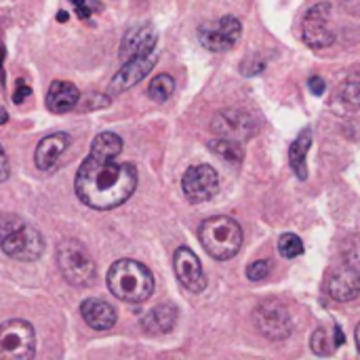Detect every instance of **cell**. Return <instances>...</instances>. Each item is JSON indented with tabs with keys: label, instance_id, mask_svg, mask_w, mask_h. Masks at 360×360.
<instances>
[{
	"label": "cell",
	"instance_id": "obj_1",
	"mask_svg": "<svg viewBox=\"0 0 360 360\" xmlns=\"http://www.w3.org/2000/svg\"><path fill=\"white\" fill-rule=\"evenodd\" d=\"M78 198L97 211H110L127 202L137 188V169L129 162L101 160L89 154L74 181Z\"/></svg>",
	"mask_w": 360,
	"mask_h": 360
},
{
	"label": "cell",
	"instance_id": "obj_2",
	"mask_svg": "<svg viewBox=\"0 0 360 360\" xmlns=\"http://www.w3.org/2000/svg\"><path fill=\"white\" fill-rule=\"evenodd\" d=\"M108 289L120 302L141 304L154 291V276L135 259H118L108 272Z\"/></svg>",
	"mask_w": 360,
	"mask_h": 360
},
{
	"label": "cell",
	"instance_id": "obj_3",
	"mask_svg": "<svg viewBox=\"0 0 360 360\" xmlns=\"http://www.w3.org/2000/svg\"><path fill=\"white\" fill-rule=\"evenodd\" d=\"M0 249L19 262H36L44 251L42 234L17 215H0Z\"/></svg>",
	"mask_w": 360,
	"mask_h": 360
},
{
	"label": "cell",
	"instance_id": "obj_4",
	"mask_svg": "<svg viewBox=\"0 0 360 360\" xmlns=\"http://www.w3.org/2000/svg\"><path fill=\"white\" fill-rule=\"evenodd\" d=\"M198 238H200V245L205 247V251L217 262L232 259L243 247L240 226L232 217H226V215L211 217V219L202 221Z\"/></svg>",
	"mask_w": 360,
	"mask_h": 360
},
{
	"label": "cell",
	"instance_id": "obj_5",
	"mask_svg": "<svg viewBox=\"0 0 360 360\" xmlns=\"http://www.w3.org/2000/svg\"><path fill=\"white\" fill-rule=\"evenodd\" d=\"M57 266L72 287H91L95 283V262L89 249L76 238H65L57 245Z\"/></svg>",
	"mask_w": 360,
	"mask_h": 360
},
{
	"label": "cell",
	"instance_id": "obj_6",
	"mask_svg": "<svg viewBox=\"0 0 360 360\" xmlns=\"http://www.w3.org/2000/svg\"><path fill=\"white\" fill-rule=\"evenodd\" d=\"M36 354V333L25 321H6L0 325V359L30 360Z\"/></svg>",
	"mask_w": 360,
	"mask_h": 360
},
{
	"label": "cell",
	"instance_id": "obj_7",
	"mask_svg": "<svg viewBox=\"0 0 360 360\" xmlns=\"http://www.w3.org/2000/svg\"><path fill=\"white\" fill-rule=\"evenodd\" d=\"M255 327L262 335H266L272 342L287 340L293 331V321L289 316V310L278 300H266L262 302L253 312Z\"/></svg>",
	"mask_w": 360,
	"mask_h": 360
},
{
	"label": "cell",
	"instance_id": "obj_8",
	"mask_svg": "<svg viewBox=\"0 0 360 360\" xmlns=\"http://www.w3.org/2000/svg\"><path fill=\"white\" fill-rule=\"evenodd\" d=\"M240 32H243L240 21L232 15H226L215 23H202L198 27V40L205 49L219 53L232 49L238 42Z\"/></svg>",
	"mask_w": 360,
	"mask_h": 360
},
{
	"label": "cell",
	"instance_id": "obj_9",
	"mask_svg": "<svg viewBox=\"0 0 360 360\" xmlns=\"http://www.w3.org/2000/svg\"><path fill=\"white\" fill-rule=\"evenodd\" d=\"M181 188L190 202H194V205L207 202L215 196V192L219 188L217 171L209 165H196L186 171V175L181 179Z\"/></svg>",
	"mask_w": 360,
	"mask_h": 360
},
{
	"label": "cell",
	"instance_id": "obj_10",
	"mask_svg": "<svg viewBox=\"0 0 360 360\" xmlns=\"http://www.w3.org/2000/svg\"><path fill=\"white\" fill-rule=\"evenodd\" d=\"M257 127H259L257 120L249 112L228 110V112H221V114H217L213 118L211 131L217 133L219 137H230V139L245 141V139H249V137L255 135Z\"/></svg>",
	"mask_w": 360,
	"mask_h": 360
},
{
	"label": "cell",
	"instance_id": "obj_11",
	"mask_svg": "<svg viewBox=\"0 0 360 360\" xmlns=\"http://www.w3.org/2000/svg\"><path fill=\"white\" fill-rule=\"evenodd\" d=\"M329 15H331V4L329 2H321V4L312 6L306 13V19H304V40L310 46L323 49V46H329L335 40L331 23H329Z\"/></svg>",
	"mask_w": 360,
	"mask_h": 360
},
{
	"label": "cell",
	"instance_id": "obj_12",
	"mask_svg": "<svg viewBox=\"0 0 360 360\" xmlns=\"http://www.w3.org/2000/svg\"><path fill=\"white\" fill-rule=\"evenodd\" d=\"M173 268H175V276H177V281L181 283L184 289H188L190 293H202L205 291L207 278H205L200 259L188 247H179L175 251Z\"/></svg>",
	"mask_w": 360,
	"mask_h": 360
},
{
	"label": "cell",
	"instance_id": "obj_13",
	"mask_svg": "<svg viewBox=\"0 0 360 360\" xmlns=\"http://www.w3.org/2000/svg\"><path fill=\"white\" fill-rule=\"evenodd\" d=\"M156 61H158V57H156L154 53L129 59V61L116 72V76L112 78V82H110V86H108L110 95L124 93V91H129L131 86L139 84V82L152 72V68L156 65Z\"/></svg>",
	"mask_w": 360,
	"mask_h": 360
},
{
	"label": "cell",
	"instance_id": "obj_14",
	"mask_svg": "<svg viewBox=\"0 0 360 360\" xmlns=\"http://www.w3.org/2000/svg\"><path fill=\"white\" fill-rule=\"evenodd\" d=\"M158 42V32L152 23H141L131 27L120 42V59L129 61L133 57H141V55H150L154 53V46Z\"/></svg>",
	"mask_w": 360,
	"mask_h": 360
},
{
	"label": "cell",
	"instance_id": "obj_15",
	"mask_svg": "<svg viewBox=\"0 0 360 360\" xmlns=\"http://www.w3.org/2000/svg\"><path fill=\"white\" fill-rule=\"evenodd\" d=\"M327 291L335 302H352L360 295V274L356 268H338L327 283Z\"/></svg>",
	"mask_w": 360,
	"mask_h": 360
},
{
	"label": "cell",
	"instance_id": "obj_16",
	"mask_svg": "<svg viewBox=\"0 0 360 360\" xmlns=\"http://www.w3.org/2000/svg\"><path fill=\"white\" fill-rule=\"evenodd\" d=\"M70 146V135L68 133H51L46 135L38 148H36V154H34V162L40 171H51L57 167V162L61 160L63 152L68 150Z\"/></svg>",
	"mask_w": 360,
	"mask_h": 360
},
{
	"label": "cell",
	"instance_id": "obj_17",
	"mask_svg": "<svg viewBox=\"0 0 360 360\" xmlns=\"http://www.w3.org/2000/svg\"><path fill=\"white\" fill-rule=\"evenodd\" d=\"M80 312H82L84 323L95 331H110L116 325V319H118L114 306H110L103 300H95V297L84 300L82 306H80Z\"/></svg>",
	"mask_w": 360,
	"mask_h": 360
},
{
	"label": "cell",
	"instance_id": "obj_18",
	"mask_svg": "<svg viewBox=\"0 0 360 360\" xmlns=\"http://www.w3.org/2000/svg\"><path fill=\"white\" fill-rule=\"evenodd\" d=\"M78 101H80V91L72 82L55 80L49 86V93H46V108H49V112H53V114L70 112Z\"/></svg>",
	"mask_w": 360,
	"mask_h": 360
},
{
	"label": "cell",
	"instance_id": "obj_19",
	"mask_svg": "<svg viewBox=\"0 0 360 360\" xmlns=\"http://www.w3.org/2000/svg\"><path fill=\"white\" fill-rule=\"evenodd\" d=\"M175 323H177V308H173V306H156L148 314L141 316L143 331L152 333V335L173 331Z\"/></svg>",
	"mask_w": 360,
	"mask_h": 360
},
{
	"label": "cell",
	"instance_id": "obj_20",
	"mask_svg": "<svg viewBox=\"0 0 360 360\" xmlns=\"http://www.w3.org/2000/svg\"><path fill=\"white\" fill-rule=\"evenodd\" d=\"M310 146H312V131H310V129H304V131L297 135V139L291 143V148H289V162H291L293 173H295L300 179H306V177H308L306 156H308Z\"/></svg>",
	"mask_w": 360,
	"mask_h": 360
},
{
	"label": "cell",
	"instance_id": "obj_21",
	"mask_svg": "<svg viewBox=\"0 0 360 360\" xmlns=\"http://www.w3.org/2000/svg\"><path fill=\"white\" fill-rule=\"evenodd\" d=\"M122 152V139L116 135V133H99L95 139H93V146H91V156L95 158H101V160H116V156Z\"/></svg>",
	"mask_w": 360,
	"mask_h": 360
},
{
	"label": "cell",
	"instance_id": "obj_22",
	"mask_svg": "<svg viewBox=\"0 0 360 360\" xmlns=\"http://www.w3.org/2000/svg\"><path fill=\"white\" fill-rule=\"evenodd\" d=\"M209 148H211L217 156H221V158H226V160H232V162H240V160L245 158V148H243V143H240L238 139L221 137V139L211 141Z\"/></svg>",
	"mask_w": 360,
	"mask_h": 360
},
{
	"label": "cell",
	"instance_id": "obj_23",
	"mask_svg": "<svg viewBox=\"0 0 360 360\" xmlns=\"http://www.w3.org/2000/svg\"><path fill=\"white\" fill-rule=\"evenodd\" d=\"M173 91H175V80L169 74H158V76L152 78L150 89H148V95H150L152 101L165 103L173 95Z\"/></svg>",
	"mask_w": 360,
	"mask_h": 360
},
{
	"label": "cell",
	"instance_id": "obj_24",
	"mask_svg": "<svg viewBox=\"0 0 360 360\" xmlns=\"http://www.w3.org/2000/svg\"><path fill=\"white\" fill-rule=\"evenodd\" d=\"M310 348H312L314 354H319V356H331V354L335 352L338 344H335V338H331V333H329L327 329L321 327V329H316V331L312 333Z\"/></svg>",
	"mask_w": 360,
	"mask_h": 360
},
{
	"label": "cell",
	"instance_id": "obj_25",
	"mask_svg": "<svg viewBox=\"0 0 360 360\" xmlns=\"http://www.w3.org/2000/svg\"><path fill=\"white\" fill-rule=\"evenodd\" d=\"M278 253L285 257V259H295L300 255H304V243L297 234H283L278 238Z\"/></svg>",
	"mask_w": 360,
	"mask_h": 360
},
{
	"label": "cell",
	"instance_id": "obj_26",
	"mask_svg": "<svg viewBox=\"0 0 360 360\" xmlns=\"http://www.w3.org/2000/svg\"><path fill=\"white\" fill-rule=\"evenodd\" d=\"M342 99L348 108L359 110L360 108V74H352L342 84Z\"/></svg>",
	"mask_w": 360,
	"mask_h": 360
},
{
	"label": "cell",
	"instance_id": "obj_27",
	"mask_svg": "<svg viewBox=\"0 0 360 360\" xmlns=\"http://www.w3.org/2000/svg\"><path fill=\"white\" fill-rule=\"evenodd\" d=\"M270 268H272L270 259H259V262H253V264L247 268V278H249V281H253V283H257V281H264V278L270 274Z\"/></svg>",
	"mask_w": 360,
	"mask_h": 360
},
{
	"label": "cell",
	"instance_id": "obj_28",
	"mask_svg": "<svg viewBox=\"0 0 360 360\" xmlns=\"http://www.w3.org/2000/svg\"><path fill=\"white\" fill-rule=\"evenodd\" d=\"M70 2H72L76 15H78L80 19H84V21H89L93 13L101 11V4H97V2H93V0H70Z\"/></svg>",
	"mask_w": 360,
	"mask_h": 360
},
{
	"label": "cell",
	"instance_id": "obj_29",
	"mask_svg": "<svg viewBox=\"0 0 360 360\" xmlns=\"http://www.w3.org/2000/svg\"><path fill=\"white\" fill-rule=\"evenodd\" d=\"M344 257H346L348 266H352V268L360 270V240L359 238H352V240L346 245V249H344Z\"/></svg>",
	"mask_w": 360,
	"mask_h": 360
},
{
	"label": "cell",
	"instance_id": "obj_30",
	"mask_svg": "<svg viewBox=\"0 0 360 360\" xmlns=\"http://www.w3.org/2000/svg\"><path fill=\"white\" fill-rule=\"evenodd\" d=\"M30 95H32V86H27L23 80H17V89L13 93V101L15 103H23Z\"/></svg>",
	"mask_w": 360,
	"mask_h": 360
},
{
	"label": "cell",
	"instance_id": "obj_31",
	"mask_svg": "<svg viewBox=\"0 0 360 360\" xmlns=\"http://www.w3.org/2000/svg\"><path fill=\"white\" fill-rule=\"evenodd\" d=\"M8 175H11L8 158H6V152H4V148L0 146V184H2V181H6V179H8Z\"/></svg>",
	"mask_w": 360,
	"mask_h": 360
},
{
	"label": "cell",
	"instance_id": "obj_32",
	"mask_svg": "<svg viewBox=\"0 0 360 360\" xmlns=\"http://www.w3.org/2000/svg\"><path fill=\"white\" fill-rule=\"evenodd\" d=\"M308 86H310V91H312L314 95H323L325 89H327V84H325V80H323L321 76H312V78L308 80Z\"/></svg>",
	"mask_w": 360,
	"mask_h": 360
},
{
	"label": "cell",
	"instance_id": "obj_33",
	"mask_svg": "<svg viewBox=\"0 0 360 360\" xmlns=\"http://www.w3.org/2000/svg\"><path fill=\"white\" fill-rule=\"evenodd\" d=\"M333 331H335V335H333V338H335V344H338V346H342V344L346 342V338H344V333H342V329H340V327H335Z\"/></svg>",
	"mask_w": 360,
	"mask_h": 360
},
{
	"label": "cell",
	"instance_id": "obj_34",
	"mask_svg": "<svg viewBox=\"0 0 360 360\" xmlns=\"http://www.w3.org/2000/svg\"><path fill=\"white\" fill-rule=\"evenodd\" d=\"M6 120H8V114H6V110H4V108H0V127H2V124H6Z\"/></svg>",
	"mask_w": 360,
	"mask_h": 360
},
{
	"label": "cell",
	"instance_id": "obj_35",
	"mask_svg": "<svg viewBox=\"0 0 360 360\" xmlns=\"http://www.w3.org/2000/svg\"><path fill=\"white\" fill-rule=\"evenodd\" d=\"M57 19H59V21H68V13H65V11H59V13H57Z\"/></svg>",
	"mask_w": 360,
	"mask_h": 360
},
{
	"label": "cell",
	"instance_id": "obj_36",
	"mask_svg": "<svg viewBox=\"0 0 360 360\" xmlns=\"http://www.w3.org/2000/svg\"><path fill=\"white\" fill-rule=\"evenodd\" d=\"M2 61H4V44L0 40V65H2Z\"/></svg>",
	"mask_w": 360,
	"mask_h": 360
},
{
	"label": "cell",
	"instance_id": "obj_37",
	"mask_svg": "<svg viewBox=\"0 0 360 360\" xmlns=\"http://www.w3.org/2000/svg\"><path fill=\"white\" fill-rule=\"evenodd\" d=\"M356 348H359V352H360V323H359V327H356Z\"/></svg>",
	"mask_w": 360,
	"mask_h": 360
}]
</instances>
